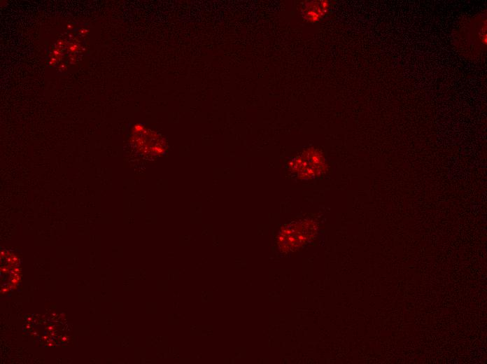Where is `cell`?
Here are the masks:
<instances>
[{"label": "cell", "mask_w": 487, "mask_h": 364, "mask_svg": "<svg viewBox=\"0 0 487 364\" xmlns=\"http://www.w3.org/2000/svg\"><path fill=\"white\" fill-rule=\"evenodd\" d=\"M290 169L302 179L313 178L325 169L322 153L314 148H308L290 163Z\"/></svg>", "instance_id": "obj_2"}, {"label": "cell", "mask_w": 487, "mask_h": 364, "mask_svg": "<svg viewBox=\"0 0 487 364\" xmlns=\"http://www.w3.org/2000/svg\"><path fill=\"white\" fill-rule=\"evenodd\" d=\"M327 8V1H313L305 4L302 15L308 21L315 22L325 15Z\"/></svg>", "instance_id": "obj_3"}, {"label": "cell", "mask_w": 487, "mask_h": 364, "mask_svg": "<svg viewBox=\"0 0 487 364\" xmlns=\"http://www.w3.org/2000/svg\"><path fill=\"white\" fill-rule=\"evenodd\" d=\"M316 228V223L309 219L286 225L278 232V248L283 252H289L300 248L314 237Z\"/></svg>", "instance_id": "obj_1"}]
</instances>
